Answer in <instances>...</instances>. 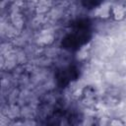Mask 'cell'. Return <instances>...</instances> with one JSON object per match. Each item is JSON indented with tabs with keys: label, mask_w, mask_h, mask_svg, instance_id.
Segmentation results:
<instances>
[{
	"label": "cell",
	"mask_w": 126,
	"mask_h": 126,
	"mask_svg": "<svg viewBox=\"0 0 126 126\" xmlns=\"http://www.w3.org/2000/svg\"><path fill=\"white\" fill-rule=\"evenodd\" d=\"M110 124H111V125H123L124 123L121 122V121H119V120H115V119H114V120H112V121L110 122Z\"/></svg>",
	"instance_id": "obj_1"
}]
</instances>
